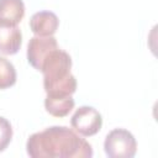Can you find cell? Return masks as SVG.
<instances>
[{
  "label": "cell",
  "mask_w": 158,
  "mask_h": 158,
  "mask_svg": "<svg viewBox=\"0 0 158 158\" xmlns=\"http://www.w3.org/2000/svg\"><path fill=\"white\" fill-rule=\"evenodd\" d=\"M25 16L22 0H0V25L17 26Z\"/></svg>",
  "instance_id": "cell-8"
},
{
  "label": "cell",
  "mask_w": 158,
  "mask_h": 158,
  "mask_svg": "<svg viewBox=\"0 0 158 158\" xmlns=\"http://www.w3.org/2000/svg\"><path fill=\"white\" fill-rule=\"evenodd\" d=\"M59 20L52 11H40L32 15L30 20V28L36 36H53L58 28Z\"/></svg>",
  "instance_id": "cell-6"
},
{
  "label": "cell",
  "mask_w": 158,
  "mask_h": 158,
  "mask_svg": "<svg viewBox=\"0 0 158 158\" xmlns=\"http://www.w3.org/2000/svg\"><path fill=\"white\" fill-rule=\"evenodd\" d=\"M72 58L59 48L52 51L42 63L43 86L47 95H72L77 90L75 77L70 73Z\"/></svg>",
  "instance_id": "cell-2"
},
{
  "label": "cell",
  "mask_w": 158,
  "mask_h": 158,
  "mask_svg": "<svg viewBox=\"0 0 158 158\" xmlns=\"http://www.w3.org/2000/svg\"><path fill=\"white\" fill-rule=\"evenodd\" d=\"M104 149L110 158H132L137 151L133 135L125 128L110 131L104 142Z\"/></svg>",
  "instance_id": "cell-3"
},
{
  "label": "cell",
  "mask_w": 158,
  "mask_h": 158,
  "mask_svg": "<svg viewBox=\"0 0 158 158\" xmlns=\"http://www.w3.org/2000/svg\"><path fill=\"white\" fill-rule=\"evenodd\" d=\"M32 158H86L93 157L91 146L65 126H52L30 136L26 143Z\"/></svg>",
  "instance_id": "cell-1"
},
{
  "label": "cell",
  "mask_w": 158,
  "mask_h": 158,
  "mask_svg": "<svg viewBox=\"0 0 158 158\" xmlns=\"http://www.w3.org/2000/svg\"><path fill=\"white\" fill-rule=\"evenodd\" d=\"M70 125L75 132L84 137L96 135L102 126L100 112L91 106H80L72 116Z\"/></svg>",
  "instance_id": "cell-4"
},
{
  "label": "cell",
  "mask_w": 158,
  "mask_h": 158,
  "mask_svg": "<svg viewBox=\"0 0 158 158\" xmlns=\"http://www.w3.org/2000/svg\"><path fill=\"white\" fill-rule=\"evenodd\" d=\"M56 48H58V43L53 36H35L27 46V60L35 69L41 70L43 60Z\"/></svg>",
  "instance_id": "cell-5"
},
{
  "label": "cell",
  "mask_w": 158,
  "mask_h": 158,
  "mask_svg": "<svg viewBox=\"0 0 158 158\" xmlns=\"http://www.w3.org/2000/svg\"><path fill=\"white\" fill-rule=\"evenodd\" d=\"M12 138V127L10 122L0 116V152H2Z\"/></svg>",
  "instance_id": "cell-11"
},
{
  "label": "cell",
  "mask_w": 158,
  "mask_h": 158,
  "mask_svg": "<svg viewBox=\"0 0 158 158\" xmlns=\"http://www.w3.org/2000/svg\"><path fill=\"white\" fill-rule=\"evenodd\" d=\"M22 43V35L17 26L0 25V53L11 56L19 52Z\"/></svg>",
  "instance_id": "cell-7"
},
{
  "label": "cell",
  "mask_w": 158,
  "mask_h": 158,
  "mask_svg": "<svg viewBox=\"0 0 158 158\" xmlns=\"http://www.w3.org/2000/svg\"><path fill=\"white\" fill-rule=\"evenodd\" d=\"M72 95H47L44 99L46 111L54 117H64L74 109Z\"/></svg>",
  "instance_id": "cell-9"
},
{
  "label": "cell",
  "mask_w": 158,
  "mask_h": 158,
  "mask_svg": "<svg viewBox=\"0 0 158 158\" xmlns=\"http://www.w3.org/2000/svg\"><path fill=\"white\" fill-rule=\"evenodd\" d=\"M16 83V70L14 64L4 57H0V89H6Z\"/></svg>",
  "instance_id": "cell-10"
}]
</instances>
